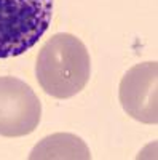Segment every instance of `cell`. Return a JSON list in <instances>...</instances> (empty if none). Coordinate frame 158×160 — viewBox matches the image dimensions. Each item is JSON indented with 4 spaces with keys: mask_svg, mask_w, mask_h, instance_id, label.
Returning a JSON list of instances; mask_svg holds the SVG:
<instances>
[{
    "mask_svg": "<svg viewBox=\"0 0 158 160\" xmlns=\"http://www.w3.org/2000/svg\"><path fill=\"white\" fill-rule=\"evenodd\" d=\"M31 160L35 158H91L89 149L82 138L72 133H55L43 138L32 149Z\"/></svg>",
    "mask_w": 158,
    "mask_h": 160,
    "instance_id": "5",
    "label": "cell"
},
{
    "mask_svg": "<svg viewBox=\"0 0 158 160\" xmlns=\"http://www.w3.org/2000/svg\"><path fill=\"white\" fill-rule=\"evenodd\" d=\"M53 0H0V59L21 56L48 31Z\"/></svg>",
    "mask_w": 158,
    "mask_h": 160,
    "instance_id": "2",
    "label": "cell"
},
{
    "mask_svg": "<svg viewBox=\"0 0 158 160\" xmlns=\"http://www.w3.org/2000/svg\"><path fill=\"white\" fill-rule=\"evenodd\" d=\"M158 62L149 61L133 66L122 78L118 98L123 111L141 123L158 122Z\"/></svg>",
    "mask_w": 158,
    "mask_h": 160,
    "instance_id": "4",
    "label": "cell"
},
{
    "mask_svg": "<svg viewBox=\"0 0 158 160\" xmlns=\"http://www.w3.org/2000/svg\"><path fill=\"white\" fill-rule=\"evenodd\" d=\"M42 102L35 91L16 77H0V136L21 138L40 123Z\"/></svg>",
    "mask_w": 158,
    "mask_h": 160,
    "instance_id": "3",
    "label": "cell"
},
{
    "mask_svg": "<svg viewBox=\"0 0 158 160\" xmlns=\"http://www.w3.org/2000/svg\"><path fill=\"white\" fill-rule=\"evenodd\" d=\"M91 74L89 53L78 37L59 32L42 47L37 56V82L46 95L67 99L78 95Z\"/></svg>",
    "mask_w": 158,
    "mask_h": 160,
    "instance_id": "1",
    "label": "cell"
}]
</instances>
